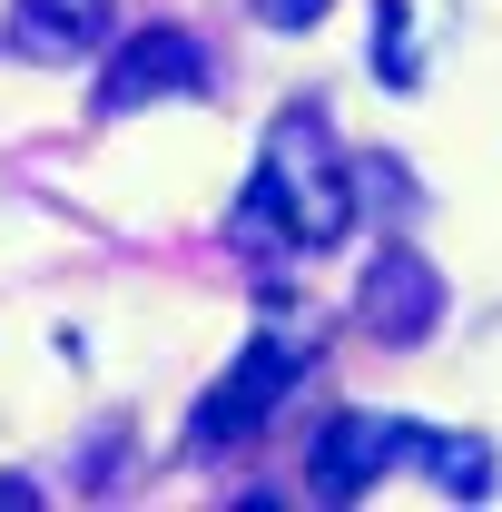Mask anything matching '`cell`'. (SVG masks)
Instances as JSON below:
<instances>
[{
  "label": "cell",
  "instance_id": "cell-2",
  "mask_svg": "<svg viewBox=\"0 0 502 512\" xmlns=\"http://www.w3.org/2000/svg\"><path fill=\"white\" fill-rule=\"evenodd\" d=\"M296 375H306V345H286V335H256L247 355L227 365V384H207V404H197V453H227V444H247L256 424L296 394Z\"/></svg>",
  "mask_w": 502,
  "mask_h": 512
},
{
  "label": "cell",
  "instance_id": "cell-7",
  "mask_svg": "<svg viewBox=\"0 0 502 512\" xmlns=\"http://www.w3.org/2000/svg\"><path fill=\"white\" fill-rule=\"evenodd\" d=\"M414 453H424V473H434L453 503H483L493 493V444L483 434H414Z\"/></svg>",
  "mask_w": 502,
  "mask_h": 512
},
{
  "label": "cell",
  "instance_id": "cell-1",
  "mask_svg": "<svg viewBox=\"0 0 502 512\" xmlns=\"http://www.w3.org/2000/svg\"><path fill=\"white\" fill-rule=\"evenodd\" d=\"M256 178L276 188L286 237H296V247H335V237L355 227V168H345V148L325 138L315 109H286V119H276L266 158H256Z\"/></svg>",
  "mask_w": 502,
  "mask_h": 512
},
{
  "label": "cell",
  "instance_id": "cell-6",
  "mask_svg": "<svg viewBox=\"0 0 502 512\" xmlns=\"http://www.w3.org/2000/svg\"><path fill=\"white\" fill-rule=\"evenodd\" d=\"M365 325H375L384 345H424L443 325V276H434V256H414V247H384L375 266H365Z\"/></svg>",
  "mask_w": 502,
  "mask_h": 512
},
{
  "label": "cell",
  "instance_id": "cell-4",
  "mask_svg": "<svg viewBox=\"0 0 502 512\" xmlns=\"http://www.w3.org/2000/svg\"><path fill=\"white\" fill-rule=\"evenodd\" d=\"M0 50L30 69H69L109 50V0H10L0 10Z\"/></svg>",
  "mask_w": 502,
  "mask_h": 512
},
{
  "label": "cell",
  "instance_id": "cell-9",
  "mask_svg": "<svg viewBox=\"0 0 502 512\" xmlns=\"http://www.w3.org/2000/svg\"><path fill=\"white\" fill-rule=\"evenodd\" d=\"M325 10H335V0H256V20H266V30H315Z\"/></svg>",
  "mask_w": 502,
  "mask_h": 512
},
{
  "label": "cell",
  "instance_id": "cell-8",
  "mask_svg": "<svg viewBox=\"0 0 502 512\" xmlns=\"http://www.w3.org/2000/svg\"><path fill=\"white\" fill-rule=\"evenodd\" d=\"M375 79L384 89H414L424 69H414V20H404V0H375Z\"/></svg>",
  "mask_w": 502,
  "mask_h": 512
},
{
  "label": "cell",
  "instance_id": "cell-5",
  "mask_svg": "<svg viewBox=\"0 0 502 512\" xmlns=\"http://www.w3.org/2000/svg\"><path fill=\"white\" fill-rule=\"evenodd\" d=\"M197 79H207V60H197L188 30H138V40H119V60L99 79V119H128V109H148V99H178Z\"/></svg>",
  "mask_w": 502,
  "mask_h": 512
},
{
  "label": "cell",
  "instance_id": "cell-3",
  "mask_svg": "<svg viewBox=\"0 0 502 512\" xmlns=\"http://www.w3.org/2000/svg\"><path fill=\"white\" fill-rule=\"evenodd\" d=\"M414 434H424V424H394V414H335V424L315 434L306 483L325 493V503H355V493H375L384 473L414 453Z\"/></svg>",
  "mask_w": 502,
  "mask_h": 512
}]
</instances>
